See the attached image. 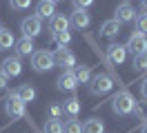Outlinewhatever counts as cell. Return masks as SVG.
<instances>
[{
    "mask_svg": "<svg viewBox=\"0 0 147 133\" xmlns=\"http://www.w3.org/2000/svg\"><path fill=\"white\" fill-rule=\"evenodd\" d=\"M54 60H56V64L63 67L65 71H74L76 69V55H74L69 49H65V47H60V49L54 53Z\"/></svg>",
    "mask_w": 147,
    "mask_h": 133,
    "instance_id": "cell-6",
    "label": "cell"
},
{
    "mask_svg": "<svg viewBox=\"0 0 147 133\" xmlns=\"http://www.w3.org/2000/svg\"><path fill=\"white\" fill-rule=\"evenodd\" d=\"M11 9H16V11H25V9L31 7V0H9Z\"/></svg>",
    "mask_w": 147,
    "mask_h": 133,
    "instance_id": "cell-26",
    "label": "cell"
},
{
    "mask_svg": "<svg viewBox=\"0 0 147 133\" xmlns=\"http://www.w3.org/2000/svg\"><path fill=\"white\" fill-rule=\"evenodd\" d=\"M63 113H67L69 118H76V115L80 113V100H78V98H69V100H65Z\"/></svg>",
    "mask_w": 147,
    "mask_h": 133,
    "instance_id": "cell-18",
    "label": "cell"
},
{
    "mask_svg": "<svg viewBox=\"0 0 147 133\" xmlns=\"http://www.w3.org/2000/svg\"><path fill=\"white\" fill-rule=\"evenodd\" d=\"M74 78H76L78 84H87L92 80V69L89 67H76L74 69Z\"/></svg>",
    "mask_w": 147,
    "mask_h": 133,
    "instance_id": "cell-20",
    "label": "cell"
},
{
    "mask_svg": "<svg viewBox=\"0 0 147 133\" xmlns=\"http://www.w3.org/2000/svg\"><path fill=\"white\" fill-rule=\"evenodd\" d=\"M131 69H134V73H145V71H147V51H145V53H138V55H134Z\"/></svg>",
    "mask_w": 147,
    "mask_h": 133,
    "instance_id": "cell-22",
    "label": "cell"
},
{
    "mask_svg": "<svg viewBox=\"0 0 147 133\" xmlns=\"http://www.w3.org/2000/svg\"><path fill=\"white\" fill-rule=\"evenodd\" d=\"M49 2H54V5H56V2H60V0H49Z\"/></svg>",
    "mask_w": 147,
    "mask_h": 133,
    "instance_id": "cell-34",
    "label": "cell"
},
{
    "mask_svg": "<svg viewBox=\"0 0 147 133\" xmlns=\"http://www.w3.org/2000/svg\"><path fill=\"white\" fill-rule=\"evenodd\" d=\"M140 133H147V122H143V126H140Z\"/></svg>",
    "mask_w": 147,
    "mask_h": 133,
    "instance_id": "cell-32",
    "label": "cell"
},
{
    "mask_svg": "<svg viewBox=\"0 0 147 133\" xmlns=\"http://www.w3.org/2000/svg\"><path fill=\"white\" fill-rule=\"evenodd\" d=\"M114 13H116V16H114V20H118L120 25H125V22H131V20H136V9L131 7L129 2H123V5H118Z\"/></svg>",
    "mask_w": 147,
    "mask_h": 133,
    "instance_id": "cell-9",
    "label": "cell"
},
{
    "mask_svg": "<svg viewBox=\"0 0 147 133\" xmlns=\"http://www.w3.org/2000/svg\"><path fill=\"white\" fill-rule=\"evenodd\" d=\"M7 76H5V73H2V71H0V91H5V89H7Z\"/></svg>",
    "mask_w": 147,
    "mask_h": 133,
    "instance_id": "cell-30",
    "label": "cell"
},
{
    "mask_svg": "<svg viewBox=\"0 0 147 133\" xmlns=\"http://www.w3.org/2000/svg\"><path fill=\"white\" fill-rule=\"evenodd\" d=\"M20 31H22V38H36V35H40V31H42V20L38 16H29L22 20V25H20Z\"/></svg>",
    "mask_w": 147,
    "mask_h": 133,
    "instance_id": "cell-5",
    "label": "cell"
},
{
    "mask_svg": "<svg viewBox=\"0 0 147 133\" xmlns=\"http://www.w3.org/2000/svg\"><path fill=\"white\" fill-rule=\"evenodd\" d=\"M49 31H51V35L69 31V18L65 16V13H56V16L49 20Z\"/></svg>",
    "mask_w": 147,
    "mask_h": 133,
    "instance_id": "cell-10",
    "label": "cell"
},
{
    "mask_svg": "<svg viewBox=\"0 0 147 133\" xmlns=\"http://www.w3.org/2000/svg\"><path fill=\"white\" fill-rule=\"evenodd\" d=\"M13 93H16V96H18L20 100L25 102V104H27V102H34V100H36V89L31 87V84H22V87H18L16 91H13Z\"/></svg>",
    "mask_w": 147,
    "mask_h": 133,
    "instance_id": "cell-17",
    "label": "cell"
},
{
    "mask_svg": "<svg viewBox=\"0 0 147 133\" xmlns=\"http://www.w3.org/2000/svg\"><path fill=\"white\" fill-rule=\"evenodd\" d=\"M107 55H109L111 64H123L125 58H127V49L123 44H109L107 47Z\"/></svg>",
    "mask_w": 147,
    "mask_h": 133,
    "instance_id": "cell-13",
    "label": "cell"
},
{
    "mask_svg": "<svg viewBox=\"0 0 147 133\" xmlns=\"http://www.w3.org/2000/svg\"><path fill=\"white\" fill-rule=\"evenodd\" d=\"M92 22V18L87 13V9H74L71 18H69V25H74L76 29H87Z\"/></svg>",
    "mask_w": 147,
    "mask_h": 133,
    "instance_id": "cell-11",
    "label": "cell"
},
{
    "mask_svg": "<svg viewBox=\"0 0 147 133\" xmlns=\"http://www.w3.org/2000/svg\"><path fill=\"white\" fill-rule=\"evenodd\" d=\"M16 44V38L11 33L9 29H0V51H7Z\"/></svg>",
    "mask_w": 147,
    "mask_h": 133,
    "instance_id": "cell-19",
    "label": "cell"
},
{
    "mask_svg": "<svg viewBox=\"0 0 147 133\" xmlns=\"http://www.w3.org/2000/svg\"><path fill=\"white\" fill-rule=\"evenodd\" d=\"M134 109H136V100L131 98L129 91H118L111 98V111L116 115H129L134 113Z\"/></svg>",
    "mask_w": 147,
    "mask_h": 133,
    "instance_id": "cell-1",
    "label": "cell"
},
{
    "mask_svg": "<svg viewBox=\"0 0 147 133\" xmlns=\"http://www.w3.org/2000/svg\"><path fill=\"white\" fill-rule=\"evenodd\" d=\"M54 38L58 40V44H60V47H67V44L71 42V33H69V31H63V33L54 35Z\"/></svg>",
    "mask_w": 147,
    "mask_h": 133,
    "instance_id": "cell-27",
    "label": "cell"
},
{
    "mask_svg": "<svg viewBox=\"0 0 147 133\" xmlns=\"http://www.w3.org/2000/svg\"><path fill=\"white\" fill-rule=\"evenodd\" d=\"M5 111H7V115H9L11 120H16V118H25V102L11 91L9 96H7V102H5Z\"/></svg>",
    "mask_w": 147,
    "mask_h": 133,
    "instance_id": "cell-4",
    "label": "cell"
},
{
    "mask_svg": "<svg viewBox=\"0 0 147 133\" xmlns=\"http://www.w3.org/2000/svg\"><path fill=\"white\" fill-rule=\"evenodd\" d=\"M31 67L36 71H49L56 67V60H54V53L47 51V49H42V51H34L31 53Z\"/></svg>",
    "mask_w": 147,
    "mask_h": 133,
    "instance_id": "cell-2",
    "label": "cell"
},
{
    "mask_svg": "<svg viewBox=\"0 0 147 133\" xmlns=\"http://www.w3.org/2000/svg\"><path fill=\"white\" fill-rule=\"evenodd\" d=\"M136 31H140L143 35H147V11L136 16Z\"/></svg>",
    "mask_w": 147,
    "mask_h": 133,
    "instance_id": "cell-25",
    "label": "cell"
},
{
    "mask_svg": "<svg viewBox=\"0 0 147 133\" xmlns=\"http://www.w3.org/2000/svg\"><path fill=\"white\" fill-rule=\"evenodd\" d=\"M36 16L40 18V20H42V18H49V20H51V18L56 16V5L49 2V0H40L36 5Z\"/></svg>",
    "mask_w": 147,
    "mask_h": 133,
    "instance_id": "cell-14",
    "label": "cell"
},
{
    "mask_svg": "<svg viewBox=\"0 0 147 133\" xmlns=\"http://www.w3.org/2000/svg\"><path fill=\"white\" fill-rule=\"evenodd\" d=\"M140 96H143V100H147V78L143 80V84H140Z\"/></svg>",
    "mask_w": 147,
    "mask_h": 133,
    "instance_id": "cell-31",
    "label": "cell"
},
{
    "mask_svg": "<svg viewBox=\"0 0 147 133\" xmlns=\"http://www.w3.org/2000/svg\"><path fill=\"white\" fill-rule=\"evenodd\" d=\"M2 73L7 78H16L22 73V62H20L18 55H11V58H5L2 60Z\"/></svg>",
    "mask_w": 147,
    "mask_h": 133,
    "instance_id": "cell-8",
    "label": "cell"
},
{
    "mask_svg": "<svg viewBox=\"0 0 147 133\" xmlns=\"http://www.w3.org/2000/svg\"><path fill=\"white\" fill-rule=\"evenodd\" d=\"M125 49L127 51H131L134 55H138V53H145L147 51V38L140 31H134V33L129 35L127 44H125Z\"/></svg>",
    "mask_w": 147,
    "mask_h": 133,
    "instance_id": "cell-7",
    "label": "cell"
},
{
    "mask_svg": "<svg viewBox=\"0 0 147 133\" xmlns=\"http://www.w3.org/2000/svg\"><path fill=\"white\" fill-rule=\"evenodd\" d=\"M60 115H63V104H51V106H49V118L58 120Z\"/></svg>",
    "mask_w": 147,
    "mask_h": 133,
    "instance_id": "cell-28",
    "label": "cell"
},
{
    "mask_svg": "<svg viewBox=\"0 0 147 133\" xmlns=\"http://www.w3.org/2000/svg\"><path fill=\"white\" fill-rule=\"evenodd\" d=\"M63 133H83V124L78 122L76 118H71V120H67L63 124Z\"/></svg>",
    "mask_w": 147,
    "mask_h": 133,
    "instance_id": "cell-23",
    "label": "cell"
},
{
    "mask_svg": "<svg viewBox=\"0 0 147 133\" xmlns=\"http://www.w3.org/2000/svg\"><path fill=\"white\" fill-rule=\"evenodd\" d=\"M100 33L105 35V38H118L120 35V22L118 20H107V22H102Z\"/></svg>",
    "mask_w": 147,
    "mask_h": 133,
    "instance_id": "cell-16",
    "label": "cell"
},
{
    "mask_svg": "<svg viewBox=\"0 0 147 133\" xmlns=\"http://www.w3.org/2000/svg\"><path fill=\"white\" fill-rule=\"evenodd\" d=\"M45 133H63V122L49 118V120L45 122Z\"/></svg>",
    "mask_w": 147,
    "mask_h": 133,
    "instance_id": "cell-24",
    "label": "cell"
},
{
    "mask_svg": "<svg viewBox=\"0 0 147 133\" xmlns=\"http://www.w3.org/2000/svg\"><path fill=\"white\" fill-rule=\"evenodd\" d=\"M56 84L60 91H76V87H78V82L74 78V71H63L56 80Z\"/></svg>",
    "mask_w": 147,
    "mask_h": 133,
    "instance_id": "cell-12",
    "label": "cell"
},
{
    "mask_svg": "<svg viewBox=\"0 0 147 133\" xmlns=\"http://www.w3.org/2000/svg\"><path fill=\"white\" fill-rule=\"evenodd\" d=\"M140 5H143V11H147V0H140Z\"/></svg>",
    "mask_w": 147,
    "mask_h": 133,
    "instance_id": "cell-33",
    "label": "cell"
},
{
    "mask_svg": "<svg viewBox=\"0 0 147 133\" xmlns=\"http://www.w3.org/2000/svg\"><path fill=\"white\" fill-rule=\"evenodd\" d=\"M89 82H92V84H89V91H92L94 96H105V93H109L111 89H114V80H111L107 73H98V76H94Z\"/></svg>",
    "mask_w": 147,
    "mask_h": 133,
    "instance_id": "cell-3",
    "label": "cell"
},
{
    "mask_svg": "<svg viewBox=\"0 0 147 133\" xmlns=\"http://www.w3.org/2000/svg\"><path fill=\"white\" fill-rule=\"evenodd\" d=\"M13 49H16V53H18V58H20V55H31L36 47H34V40H31V38H20L18 42L13 44Z\"/></svg>",
    "mask_w": 147,
    "mask_h": 133,
    "instance_id": "cell-15",
    "label": "cell"
},
{
    "mask_svg": "<svg viewBox=\"0 0 147 133\" xmlns=\"http://www.w3.org/2000/svg\"><path fill=\"white\" fill-rule=\"evenodd\" d=\"M74 2V7L76 9H87V7H92L94 5V0H71Z\"/></svg>",
    "mask_w": 147,
    "mask_h": 133,
    "instance_id": "cell-29",
    "label": "cell"
},
{
    "mask_svg": "<svg viewBox=\"0 0 147 133\" xmlns=\"http://www.w3.org/2000/svg\"><path fill=\"white\" fill-rule=\"evenodd\" d=\"M0 29H2V25H0Z\"/></svg>",
    "mask_w": 147,
    "mask_h": 133,
    "instance_id": "cell-35",
    "label": "cell"
},
{
    "mask_svg": "<svg viewBox=\"0 0 147 133\" xmlns=\"http://www.w3.org/2000/svg\"><path fill=\"white\" fill-rule=\"evenodd\" d=\"M83 133H105V124H102L100 120L92 118V120H87V122L83 124Z\"/></svg>",
    "mask_w": 147,
    "mask_h": 133,
    "instance_id": "cell-21",
    "label": "cell"
}]
</instances>
